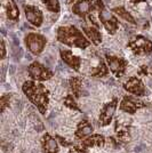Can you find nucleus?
I'll return each instance as SVG.
<instances>
[{
  "label": "nucleus",
  "mask_w": 152,
  "mask_h": 153,
  "mask_svg": "<svg viewBox=\"0 0 152 153\" xmlns=\"http://www.w3.org/2000/svg\"><path fill=\"white\" fill-rule=\"evenodd\" d=\"M117 106H118V100L117 98H113L112 101H110L103 106V108L101 110V113H100V117H98V123H100L101 127L109 126L112 122Z\"/></svg>",
  "instance_id": "6e6552de"
},
{
  "label": "nucleus",
  "mask_w": 152,
  "mask_h": 153,
  "mask_svg": "<svg viewBox=\"0 0 152 153\" xmlns=\"http://www.w3.org/2000/svg\"><path fill=\"white\" fill-rule=\"evenodd\" d=\"M139 73L143 74V76H146V74L149 73V66H146V65L141 66V72H139Z\"/></svg>",
  "instance_id": "a878e982"
},
{
  "label": "nucleus",
  "mask_w": 152,
  "mask_h": 153,
  "mask_svg": "<svg viewBox=\"0 0 152 153\" xmlns=\"http://www.w3.org/2000/svg\"><path fill=\"white\" fill-rule=\"evenodd\" d=\"M133 4H139V2H144L145 0H130Z\"/></svg>",
  "instance_id": "cd10ccee"
},
{
  "label": "nucleus",
  "mask_w": 152,
  "mask_h": 153,
  "mask_svg": "<svg viewBox=\"0 0 152 153\" xmlns=\"http://www.w3.org/2000/svg\"><path fill=\"white\" fill-rule=\"evenodd\" d=\"M61 54V58L64 63L66 65H69L70 68L75 69L76 71L80 70V66H81V58L79 56H76L69 49H61L60 51Z\"/></svg>",
  "instance_id": "ddd939ff"
},
{
  "label": "nucleus",
  "mask_w": 152,
  "mask_h": 153,
  "mask_svg": "<svg viewBox=\"0 0 152 153\" xmlns=\"http://www.w3.org/2000/svg\"><path fill=\"white\" fill-rule=\"evenodd\" d=\"M93 10H95L94 0H79L72 7V12L77 16L83 19H86L87 16H89Z\"/></svg>",
  "instance_id": "9b49d317"
},
{
  "label": "nucleus",
  "mask_w": 152,
  "mask_h": 153,
  "mask_svg": "<svg viewBox=\"0 0 152 153\" xmlns=\"http://www.w3.org/2000/svg\"><path fill=\"white\" fill-rule=\"evenodd\" d=\"M41 146L45 153H57L58 152V144L57 140L51 137L49 134H45L41 140Z\"/></svg>",
  "instance_id": "2eb2a0df"
},
{
  "label": "nucleus",
  "mask_w": 152,
  "mask_h": 153,
  "mask_svg": "<svg viewBox=\"0 0 152 153\" xmlns=\"http://www.w3.org/2000/svg\"><path fill=\"white\" fill-rule=\"evenodd\" d=\"M70 88L73 93V96L76 98H79L83 95V80L78 76H72L69 80Z\"/></svg>",
  "instance_id": "6ab92c4d"
},
{
  "label": "nucleus",
  "mask_w": 152,
  "mask_h": 153,
  "mask_svg": "<svg viewBox=\"0 0 152 153\" xmlns=\"http://www.w3.org/2000/svg\"><path fill=\"white\" fill-rule=\"evenodd\" d=\"M146 104L142 101H139L135 97H132V96H125L122 98V101L120 103V110L126 112V113H129V114H134L137 110L144 108Z\"/></svg>",
  "instance_id": "9d476101"
},
{
  "label": "nucleus",
  "mask_w": 152,
  "mask_h": 153,
  "mask_svg": "<svg viewBox=\"0 0 152 153\" xmlns=\"http://www.w3.org/2000/svg\"><path fill=\"white\" fill-rule=\"evenodd\" d=\"M94 5H95V10L98 12V19L103 26L105 27V30L110 34H114L119 27V22L117 17L112 14V12H109L107 9L103 0H94Z\"/></svg>",
  "instance_id": "7ed1b4c3"
},
{
  "label": "nucleus",
  "mask_w": 152,
  "mask_h": 153,
  "mask_svg": "<svg viewBox=\"0 0 152 153\" xmlns=\"http://www.w3.org/2000/svg\"><path fill=\"white\" fill-rule=\"evenodd\" d=\"M44 4L46 8L48 10H51L53 13H58L61 6H60V1L58 0H44Z\"/></svg>",
  "instance_id": "5701e85b"
},
{
  "label": "nucleus",
  "mask_w": 152,
  "mask_h": 153,
  "mask_svg": "<svg viewBox=\"0 0 152 153\" xmlns=\"http://www.w3.org/2000/svg\"><path fill=\"white\" fill-rule=\"evenodd\" d=\"M22 90L28 100L39 110L41 114H46L49 104V90L42 83L36 81H25L22 86Z\"/></svg>",
  "instance_id": "f257e3e1"
},
{
  "label": "nucleus",
  "mask_w": 152,
  "mask_h": 153,
  "mask_svg": "<svg viewBox=\"0 0 152 153\" xmlns=\"http://www.w3.org/2000/svg\"><path fill=\"white\" fill-rule=\"evenodd\" d=\"M64 105L65 106H68L69 108H72V110H75V111H81L80 110V108L78 106V104H77L76 100H75V97H73V95H71V94H69V95H66V97L64 98Z\"/></svg>",
  "instance_id": "4be33fe9"
},
{
  "label": "nucleus",
  "mask_w": 152,
  "mask_h": 153,
  "mask_svg": "<svg viewBox=\"0 0 152 153\" xmlns=\"http://www.w3.org/2000/svg\"><path fill=\"white\" fill-rule=\"evenodd\" d=\"M28 73L31 76V79L36 81H46L54 76L53 71H51L48 68H46L39 62H33L30 64L28 68Z\"/></svg>",
  "instance_id": "423d86ee"
},
{
  "label": "nucleus",
  "mask_w": 152,
  "mask_h": 153,
  "mask_svg": "<svg viewBox=\"0 0 152 153\" xmlns=\"http://www.w3.org/2000/svg\"><path fill=\"white\" fill-rule=\"evenodd\" d=\"M69 153H79V152H77L76 150H75V149H73V150H71V151H70Z\"/></svg>",
  "instance_id": "c85d7f7f"
},
{
  "label": "nucleus",
  "mask_w": 152,
  "mask_h": 153,
  "mask_svg": "<svg viewBox=\"0 0 152 153\" xmlns=\"http://www.w3.org/2000/svg\"><path fill=\"white\" fill-rule=\"evenodd\" d=\"M57 138L60 140V143H61L62 145H64V146H68V145H69V143H68L66 140H64V138H62V137H60V136H57Z\"/></svg>",
  "instance_id": "bb28decb"
},
{
  "label": "nucleus",
  "mask_w": 152,
  "mask_h": 153,
  "mask_svg": "<svg viewBox=\"0 0 152 153\" xmlns=\"http://www.w3.org/2000/svg\"><path fill=\"white\" fill-rule=\"evenodd\" d=\"M83 30L85 32L87 39H88L93 45L98 46L102 42V33L98 30V26L94 25V24H92V25L89 26L85 25L83 27Z\"/></svg>",
  "instance_id": "4468645a"
},
{
  "label": "nucleus",
  "mask_w": 152,
  "mask_h": 153,
  "mask_svg": "<svg viewBox=\"0 0 152 153\" xmlns=\"http://www.w3.org/2000/svg\"><path fill=\"white\" fill-rule=\"evenodd\" d=\"M73 1H75V0H68V4H72Z\"/></svg>",
  "instance_id": "c756f323"
},
{
  "label": "nucleus",
  "mask_w": 152,
  "mask_h": 153,
  "mask_svg": "<svg viewBox=\"0 0 152 153\" xmlns=\"http://www.w3.org/2000/svg\"><path fill=\"white\" fill-rule=\"evenodd\" d=\"M104 144H105V137L103 135H100V134L90 135V136L86 137L81 142V146L86 147V149L87 147H94V146L101 147Z\"/></svg>",
  "instance_id": "f3484780"
},
{
  "label": "nucleus",
  "mask_w": 152,
  "mask_h": 153,
  "mask_svg": "<svg viewBox=\"0 0 152 153\" xmlns=\"http://www.w3.org/2000/svg\"><path fill=\"white\" fill-rule=\"evenodd\" d=\"M56 38L61 44H64L69 47L80 48V49H86L92 44L88 39L83 36V32L73 25L58 27Z\"/></svg>",
  "instance_id": "f03ea898"
},
{
  "label": "nucleus",
  "mask_w": 152,
  "mask_h": 153,
  "mask_svg": "<svg viewBox=\"0 0 152 153\" xmlns=\"http://www.w3.org/2000/svg\"><path fill=\"white\" fill-rule=\"evenodd\" d=\"M6 57V46H5V41L1 40V58Z\"/></svg>",
  "instance_id": "393cba45"
},
{
  "label": "nucleus",
  "mask_w": 152,
  "mask_h": 153,
  "mask_svg": "<svg viewBox=\"0 0 152 153\" xmlns=\"http://www.w3.org/2000/svg\"><path fill=\"white\" fill-rule=\"evenodd\" d=\"M24 13H25L26 19L31 23L33 26H39L44 22V15L42 12L39 9L38 7L32 6V5H24Z\"/></svg>",
  "instance_id": "f8f14e48"
},
{
  "label": "nucleus",
  "mask_w": 152,
  "mask_h": 153,
  "mask_svg": "<svg viewBox=\"0 0 152 153\" xmlns=\"http://www.w3.org/2000/svg\"><path fill=\"white\" fill-rule=\"evenodd\" d=\"M4 8L6 12V16L10 21H16L19 17V10L16 2L14 0H4Z\"/></svg>",
  "instance_id": "dca6fc26"
},
{
  "label": "nucleus",
  "mask_w": 152,
  "mask_h": 153,
  "mask_svg": "<svg viewBox=\"0 0 152 153\" xmlns=\"http://www.w3.org/2000/svg\"><path fill=\"white\" fill-rule=\"evenodd\" d=\"M112 13H115L119 17H121L122 19H125L126 22L130 23V24H136L135 19L132 16V14L129 13V12H127L124 7H115V8L112 9Z\"/></svg>",
  "instance_id": "aec40b11"
},
{
  "label": "nucleus",
  "mask_w": 152,
  "mask_h": 153,
  "mask_svg": "<svg viewBox=\"0 0 152 153\" xmlns=\"http://www.w3.org/2000/svg\"><path fill=\"white\" fill-rule=\"evenodd\" d=\"M105 58H107V63H108L109 69L113 73L115 78H121L125 74L127 66H128L127 59L114 56V55H110V54H107Z\"/></svg>",
  "instance_id": "0eeeda50"
},
{
  "label": "nucleus",
  "mask_w": 152,
  "mask_h": 153,
  "mask_svg": "<svg viewBox=\"0 0 152 153\" xmlns=\"http://www.w3.org/2000/svg\"><path fill=\"white\" fill-rule=\"evenodd\" d=\"M109 74V66L105 64L104 61H100L98 65L95 68V70L92 72V76H96V78H103Z\"/></svg>",
  "instance_id": "412c9836"
},
{
  "label": "nucleus",
  "mask_w": 152,
  "mask_h": 153,
  "mask_svg": "<svg viewBox=\"0 0 152 153\" xmlns=\"http://www.w3.org/2000/svg\"><path fill=\"white\" fill-rule=\"evenodd\" d=\"M127 47L136 55H148L152 51V41L143 36H135L129 40Z\"/></svg>",
  "instance_id": "20e7f679"
},
{
  "label": "nucleus",
  "mask_w": 152,
  "mask_h": 153,
  "mask_svg": "<svg viewBox=\"0 0 152 153\" xmlns=\"http://www.w3.org/2000/svg\"><path fill=\"white\" fill-rule=\"evenodd\" d=\"M10 98H12L10 94H5V95L1 96V98H0V110H1V112H5L7 106H9Z\"/></svg>",
  "instance_id": "b1692460"
},
{
  "label": "nucleus",
  "mask_w": 152,
  "mask_h": 153,
  "mask_svg": "<svg viewBox=\"0 0 152 153\" xmlns=\"http://www.w3.org/2000/svg\"><path fill=\"white\" fill-rule=\"evenodd\" d=\"M93 130H94L93 126L87 120H83L81 122H79V125L77 127V130L76 133H75L76 138H78V140H83V138L90 136L92 133H93Z\"/></svg>",
  "instance_id": "a211bd4d"
},
{
  "label": "nucleus",
  "mask_w": 152,
  "mask_h": 153,
  "mask_svg": "<svg viewBox=\"0 0 152 153\" xmlns=\"http://www.w3.org/2000/svg\"><path fill=\"white\" fill-rule=\"evenodd\" d=\"M47 40L39 33H29L25 37V45L29 51L33 55H39L44 51Z\"/></svg>",
  "instance_id": "39448f33"
},
{
  "label": "nucleus",
  "mask_w": 152,
  "mask_h": 153,
  "mask_svg": "<svg viewBox=\"0 0 152 153\" xmlns=\"http://www.w3.org/2000/svg\"><path fill=\"white\" fill-rule=\"evenodd\" d=\"M124 88L128 93L135 96H144L146 94V88L143 81L137 76H132L124 83Z\"/></svg>",
  "instance_id": "1a4fd4ad"
}]
</instances>
